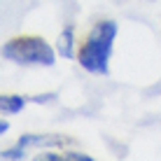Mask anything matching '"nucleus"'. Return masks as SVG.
Wrapping results in <instances>:
<instances>
[{"instance_id": "f03ea898", "label": "nucleus", "mask_w": 161, "mask_h": 161, "mask_svg": "<svg viewBox=\"0 0 161 161\" xmlns=\"http://www.w3.org/2000/svg\"><path fill=\"white\" fill-rule=\"evenodd\" d=\"M3 56L19 65H54V49L42 37H14L3 47Z\"/></svg>"}, {"instance_id": "423d86ee", "label": "nucleus", "mask_w": 161, "mask_h": 161, "mask_svg": "<svg viewBox=\"0 0 161 161\" xmlns=\"http://www.w3.org/2000/svg\"><path fill=\"white\" fill-rule=\"evenodd\" d=\"M7 129H9V124H7V121H3V124H0V133H7Z\"/></svg>"}, {"instance_id": "7ed1b4c3", "label": "nucleus", "mask_w": 161, "mask_h": 161, "mask_svg": "<svg viewBox=\"0 0 161 161\" xmlns=\"http://www.w3.org/2000/svg\"><path fill=\"white\" fill-rule=\"evenodd\" d=\"M58 54L63 58H73L75 56V31H73V26H65L63 33L58 35Z\"/></svg>"}, {"instance_id": "20e7f679", "label": "nucleus", "mask_w": 161, "mask_h": 161, "mask_svg": "<svg viewBox=\"0 0 161 161\" xmlns=\"http://www.w3.org/2000/svg\"><path fill=\"white\" fill-rule=\"evenodd\" d=\"M26 105V98L24 96H3L0 98V110H3V114H16L21 112Z\"/></svg>"}, {"instance_id": "39448f33", "label": "nucleus", "mask_w": 161, "mask_h": 161, "mask_svg": "<svg viewBox=\"0 0 161 161\" xmlns=\"http://www.w3.org/2000/svg\"><path fill=\"white\" fill-rule=\"evenodd\" d=\"M3 159H24V145H19V147H14V149H5Z\"/></svg>"}, {"instance_id": "f257e3e1", "label": "nucleus", "mask_w": 161, "mask_h": 161, "mask_svg": "<svg viewBox=\"0 0 161 161\" xmlns=\"http://www.w3.org/2000/svg\"><path fill=\"white\" fill-rule=\"evenodd\" d=\"M117 37V24L114 21H101L93 26L89 37L82 44L77 61L84 70L93 75H108L110 56H112V44Z\"/></svg>"}]
</instances>
